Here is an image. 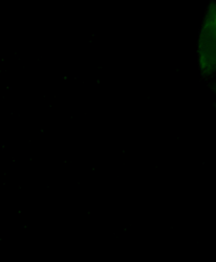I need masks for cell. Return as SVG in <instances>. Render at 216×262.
<instances>
[{"instance_id":"6da1fadb","label":"cell","mask_w":216,"mask_h":262,"mask_svg":"<svg viewBox=\"0 0 216 262\" xmlns=\"http://www.w3.org/2000/svg\"><path fill=\"white\" fill-rule=\"evenodd\" d=\"M199 69L204 77L216 72V3L208 6L198 42Z\"/></svg>"},{"instance_id":"7a4b0ae2","label":"cell","mask_w":216,"mask_h":262,"mask_svg":"<svg viewBox=\"0 0 216 262\" xmlns=\"http://www.w3.org/2000/svg\"><path fill=\"white\" fill-rule=\"evenodd\" d=\"M213 91H214V93L216 94V84H214V85H213Z\"/></svg>"},{"instance_id":"3957f363","label":"cell","mask_w":216,"mask_h":262,"mask_svg":"<svg viewBox=\"0 0 216 262\" xmlns=\"http://www.w3.org/2000/svg\"><path fill=\"white\" fill-rule=\"evenodd\" d=\"M215 109H216V104H215Z\"/></svg>"}]
</instances>
